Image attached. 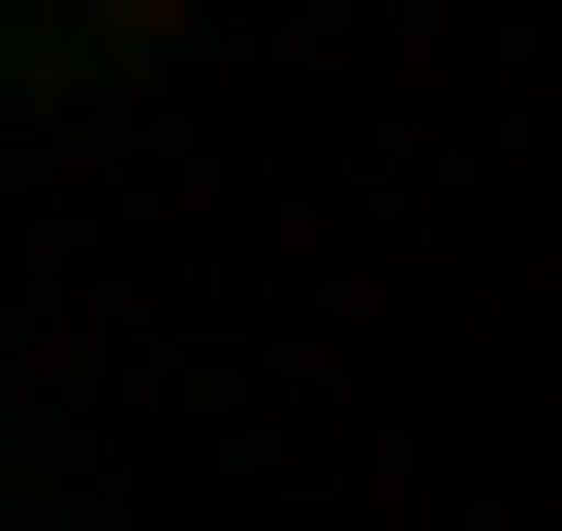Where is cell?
<instances>
[{
  "label": "cell",
  "mask_w": 562,
  "mask_h": 531,
  "mask_svg": "<svg viewBox=\"0 0 562 531\" xmlns=\"http://www.w3.org/2000/svg\"><path fill=\"white\" fill-rule=\"evenodd\" d=\"M63 32H188V0H63Z\"/></svg>",
  "instance_id": "obj_1"
}]
</instances>
